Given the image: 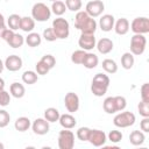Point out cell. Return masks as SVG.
<instances>
[{"instance_id":"ee69618b","label":"cell","mask_w":149,"mask_h":149,"mask_svg":"<svg viewBox=\"0 0 149 149\" xmlns=\"http://www.w3.org/2000/svg\"><path fill=\"white\" fill-rule=\"evenodd\" d=\"M141 99L146 102H149V84L144 83L141 86Z\"/></svg>"},{"instance_id":"ab89813d","label":"cell","mask_w":149,"mask_h":149,"mask_svg":"<svg viewBox=\"0 0 149 149\" xmlns=\"http://www.w3.org/2000/svg\"><path fill=\"white\" fill-rule=\"evenodd\" d=\"M10 102V93L5 90H0V106L6 107Z\"/></svg>"},{"instance_id":"4fadbf2b","label":"cell","mask_w":149,"mask_h":149,"mask_svg":"<svg viewBox=\"0 0 149 149\" xmlns=\"http://www.w3.org/2000/svg\"><path fill=\"white\" fill-rule=\"evenodd\" d=\"M3 64H5V68L8 71L15 72V71H19L22 68V58L17 55H10L5 59Z\"/></svg>"},{"instance_id":"b9f144b4","label":"cell","mask_w":149,"mask_h":149,"mask_svg":"<svg viewBox=\"0 0 149 149\" xmlns=\"http://www.w3.org/2000/svg\"><path fill=\"white\" fill-rule=\"evenodd\" d=\"M41 61H42L49 69H52V68L56 65V58H55L52 55H50V54L44 55V56L41 58Z\"/></svg>"},{"instance_id":"30bf717a","label":"cell","mask_w":149,"mask_h":149,"mask_svg":"<svg viewBox=\"0 0 149 149\" xmlns=\"http://www.w3.org/2000/svg\"><path fill=\"white\" fill-rule=\"evenodd\" d=\"M64 105L69 113H74L79 109V97L74 92H68L64 98Z\"/></svg>"},{"instance_id":"6da1fadb","label":"cell","mask_w":149,"mask_h":149,"mask_svg":"<svg viewBox=\"0 0 149 149\" xmlns=\"http://www.w3.org/2000/svg\"><path fill=\"white\" fill-rule=\"evenodd\" d=\"M109 77L105 73H97L93 79H92V84H91V92L95 95V97H102L106 94L107 88L109 86Z\"/></svg>"},{"instance_id":"60d3db41","label":"cell","mask_w":149,"mask_h":149,"mask_svg":"<svg viewBox=\"0 0 149 149\" xmlns=\"http://www.w3.org/2000/svg\"><path fill=\"white\" fill-rule=\"evenodd\" d=\"M35 69H36V73H37V74H41V76H44V74H47V73L50 71V69H49L41 59L36 63Z\"/></svg>"},{"instance_id":"d6a6232c","label":"cell","mask_w":149,"mask_h":149,"mask_svg":"<svg viewBox=\"0 0 149 149\" xmlns=\"http://www.w3.org/2000/svg\"><path fill=\"white\" fill-rule=\"evenodd\" d=\"M20 22H21V16L19 14H10L7 19L8 28L12 30L20 29Z\"/></svg>"},{"instance_id":"f35d334b","label":"cell","mask_w":149,"mask_h":149,"mask_svg":"<svg viewBox=\"0 0 149 149\" xmlns=\"http://www.w3.org/2000/svg\"><path fill=\"white\" fill-rule=\"evenodd\" d=\"M137 109H139L140 115H142L143 118L149 116V102L141 100V102H139V105H137Z\"/></svg>"},{"instance_id":"74e56055","label":"cell","mask_w":149,"mask_h":149,"mask_svg":"<svg viewBox=\"0 0 149 149\" xmlns=\"http://www.w3.org/2000/svg\"><path fill=\"white\" fill-rule=\"evenodd\" d=\"M10 121V115L6 109H0V128H5L8 126Z\"/></svg>"},{"instance_id":"2e32d148","label":"cell","mask_w":149,"mask_h":149,"mask_svg":"<svg viewBox=\"0 0 149 149\" xmlns=\"http://www.w3.org/2000/svg\"><path fill=\"white\" fill-rule=\"evenodd\" d=\"M113 29L118 35H126L129 31V21L126 17H121L114 22Z\"/></svg>"},{"instance_id":"5bb4252c","label":"cell","mask_w":149,"mask_h":149,"mask_svg":"<svg viewBox=\"0 0 149 149\" xmlns=\"http://www.w3.org/2000/svg\"><path fill=\"white\" fill-rule=\"evenodd\" d=\"M95 47L98 49V51L102 55H107L109 54L113 48H114V44H113V41L111 38H107V37H102L100 38L97 43H95Z\"/></svg>"},{"instance_id":"1f68e13d","label":"cell","mask_w":149,"mask_h":149,"mask_svg":"<svg viewBox=\"0 0 149 149\" xmlns=\"http://www.w3.org/2000/svg\"><path fill=\"white\" fill-rule=\"evenodd\" d=\"M38 77H37V73L35 71H31V70H27L23 72L22 74V81L24 84H28V85H33L37 81Z\"/></svg>"},{"instance_id":"277c9868","label":"cell","mask_w":149,"mask_h":149,"mask_svg":"<svg viewBox=\"0 0 149 149\" xmlns=\"http://www.w3.org/2000/svg\"><path fill=\"white\" fill-rule=\"evenodd\" d=\"M135 120H136L135 114L126 111V112L118 113L113 119V123L118 128H127V127L133 126L135 123Z\"/></svg>"},{"instance_id":"44dd1931","label":"cell","mask_w":149,"mask_h":149,"mask_svg":"<svg viewBox=\"0 0 149 149\" xmlns=\"http://www.w3.org/2000/svg\"><path fill=\"white\" fill-rule=\"evenodd\" d=\"M14 127H15L16 130L23 133V132L28 130L31 127V122H30L29 118H27V116H20V118L16 119V121L14 123Z\"/></svg>"},{"instance_id":"7dc6e473","label":"cell","mask_w":149,"mask_h":149,"mask_svg":"<svg viewBox=\"0 0 149 149\" xmlns=\"http://www.w3.org/2000/svg\"><path fill=\"white\" fill-rule=\"evenodd\" d=\"M13 35H14V30H12V29H9V28H6V29L1 33V37H0V38H2L3 41L7 42Z\"/></svg>"},{"instance_id":"4dcf8cb0","label":"cell","mask_w":149,"mask_h":149,"mask_svg":"<svg viewBox=\"0 0 149 149\" xmlns=\"http://www.w3.org/2000/svg\"><path fill=\"white\" fill-rule=\"evenodd\" d=\"M66 10V6L63 1L61 0H56L52 2L51 5V13H54L56 16H62Z\"/></svg>"},{"instance_id":"f6af8a7d","label":"cell","mask_w":149,"mask_h":149,"mask_svg":"<svg viewBox=\"0 0 149 149\" xmlns=\"http://www.w3.org/2000/svg\"><path fill=\"white\" fill-rule=\"evenodd\" d=\"M115 101H116V106H118V111L121 112L126 108L127 106V100L125 97L122 95H115Z\"/></svg>"},{"instance_id":"8fae6325","label":"cell","mask_w":149,"mask_h":149,"mask_svg":"<svg viewBox=\"0 0 149 149\" xmlns=\"http://www.w3.org/2000/svg\"><path fill=\"white\" fill-rule=\"evenodd\" d=\"M95 36L94 34H81L79 40H78V44L80 47V49L85 50V51H90L95 47Z\"/></svg>"},{"instance_id":"3957f363","label":"cell","mask_w":149,"mask_h":149,"mask_svg":"<svg viewBox=\"0 0 149 149\" xmlns=\"http://www.w3.org/2000/svg\"><path fill=\"white\" fill-rule=\"evenodd\" d=\"M51 16V9L43 2H36L31 8V17L38 22H45Z\"/></svg>"},{"instance_id":"5b68a950","label":"cell","mask_w":149,"mask_h":149,"mask_svg":"<svg viewBox=\"0 0 149 149\" xmlns=\"http://www.w3.org/2000/svg\"><path fill=\"white\" fill-rule=\"evenodd\" d=\"M147 45V38L143 34H134L130 40V52L135 56H140L144 52Z\"/></svg>"},{"instance_id":"e575fe53","label":"cell","mask_w":149,"mask_h":149,"mask_svg":"<svg viewBox=\"0 0 149 149\" xmlns=\"http://www.w3.org/2000/svg\"><path fill=\"white\" fill-rule=\"evenodd\" d=\"M65 6H66V9L71 10V12H78L80 10L81 8V0H65Z\"/></svg>"},{"instance_id":"ba28073f","label":"cell","mask_w":149,"mask_h":149,"mask_svg":"<svg viewBox=\"0 0 149 149\" xmlns=\"http://www.w3.org/2000/svg\"><path fill=\"white\" fill-rule=\"evenodd\" d=\"M104 10H105V5L101 0H91L86 3L85 7V12L93 19L100 16Z\"/></svg>"},{"instance_id":"bcb514c9","label":"cell","mask_w":149,"mask_h":149,"mask_svg":"<svg viewBox=\"0 0 149 149\" xmlns=\"http://www.w3.org/2000/svg\"><path fill=\"white\" fill-rule=\"evenodd\" d=\"M140 128L143 133H149V116L143 118L140 122Z\"/></svg>"},{"instance_id":"603a6c76","label":"cell","mask_w":149,"mask_h":149,"mask_svg":"<svg viewBox=\"0 0 149 149\" xmlns=\"http://www.w3.org/2000/svg\"><path fill=\"white\" fill-rule=\"evenodd\" d=\"M42 42V37L38 33H28V36L24 38V43H27L28 47H31V48H35V47H38Z\"/></svg>"},{"instance_id":"8d00e7d4","label":"cell","mask_w":149,"mask_h":149,"mask_svg":"<svg viewBox=\"0 0 149 149\" xmlns=\"http://www.w3.org/2000/svg\"><path fill=\"white\" fill-rule=\"evenodd\" d=\"M122 133L120 130H111L107 135V139L112 142V143H119L122 140Z\"/></svg>"},{"instance_id":"c3c4849f","label":"cell","mask_w":149,"mask_h":149,"mask_svg":"<svg viewBox=\"0 0 149 149\" xmlns=\"http://www.w3.org/2000/svg\"><path fill=\"white\" fill-rule=\"evenodd\" d=\"M6 29V22H5V17L3 15L0 13V37H1V33Z\"/></svg>"},{"instance_id":"d4e9b609","label":"cell","mask_w":149,"mask_h":149,"mask_svg":"<svg viewBox=\"0 0 149 149\" xmlns=\"http://www.w3.org/2000/svg\"><path fill=\"white\" fill-rule=\"evenodd\" d=\"M35 28V20L30 16H23L21 17V22H20V29L26 31V33H30L33 31V29Z\"/></svg>"},{"instance_id":"d6986e66","label":"cell","mask_w":149,"mask_h":149,"mask_svg":"<svg viewBox=\"0 0 149 149\" xmlns=\"http://www.w3.org/2000/svg\"><path fill=\"white\" fill-rule=\"evenodd\" d=\"M99 63V58L93 52H86L85 57H84V61H83V65L86 68V69H94Z\"/></svg>"},{"instance_id":"9a60e30c","label":"cell","mask_w":149,"mask_h":149,"mask_svg":"<svg viewBox=\"0 0 149 149\" xmlns=\"http://www.w3.org/2000/svg\"><path fill=\"white\" fill-rule=\"evenodd\" d=\"M114 22H115V19L113 15L111 14H105L100 17L99 20V27L102 31H111L114 27Z\"/></svg>"},{"instance_id":"ffe728a7","label":"cell","mask_w":149,"mask_h":149,"mask_svg":"<svg viewBox=\"0 0 149 149\" xmlns=\"http://www.w3.org/2000/svg\"><path fill=\"white\" fill-rule=\"evenodd\" d=\"M9 92H10V95H13V97L16 98V99H20V98H22V97L24 95L26 88H24V86H23L21 83L15 81V83L10 84V86H9Z\"/></svg>"},{"instance_id":"f907efd6","label":"cell","mask_w":149,"mask_h":149,"mask_svg":"<svg viewBox=\"0 0 149 149\" xmlns=\"http://www.w3.org/2000/svg\"><path fill=\"white\" fill-rule=\"evenodd\" d=\"M3 68H5V64H3V62H2L1 58H0V73L3 71Z\"/></svg>"},{"instance_id":"7402d4cb","label":"cell","mask_w":149,"mask_h":149,"mask_svg":"<svg viewBox=\"0 0 149 149\" xmlns=\"http://www.w3.org/2000/svg\"><path fill=\"white\" fill-rule=\"evenodd\" d=\"M90 17H91V16H90L85 10H78L77 14H76V16H74V27H76L78 30H80L81 27L87 22V20H88Z\"/></svg>"},{"instance_id":"836d02e7","label":"cell","mask_w":149,"mask_h":149,"mask_svg":"<svg viewBox=\"0 0 149 149\" xmlns=\"http://www.w3.org/2000/svg\"><path fill=\"white\" fill-rule=\"evenodd\" d=\"M86 55V51L83 50V49H79V50H76L72 52L71 55V62L74 63V64H81L83 61H84V57Z\"/></svg>"},{"instance_id":"cb8c5ba5","label":"cell","mask_w":149,"mask_h":149,"mask_svg":"<svg viewBox=\"0 0 149 149\" xmlns=\"http://www.w3.org/2000/svg\"><path fill=\"white\" fill-rule=\"evenodd\" d=\"M146 140V135L142 130H133L129 135V142L133 146H141Z\"/></svg>"},{"instance_id":"d590c367","label":"cell","mask_w":149,"mask_h":149,"mask_svg":"<svg viewBox=\"0 0 149 149\" xmlns=\"http://www.w3.org/2000/svg\"><path fill=\"white\" fill-rule=\"evenodd\" d=\"M90 132H91V128L88 127H80L78 130H77V137L78 140L80 141H87L88 140V136H90Z\"/></svg>"},{"instance_id":"f5cc1de1","label":"cell","mask_w":149,"mask_h":149,"mask_svg":"<svg viewBox=\"0 0 149 149\" xmlns=\"http://www.w3.org/2000/svg\"><path fill=\"white\" fill-rule=\"evenodd\" d=\"M49 1H52V2H54V1H56V0H49Z\"/></svg>"},{"instance_id":"681fc988","label":"cell","mask_w":149,"mask_h":149,"mask_svg":"<svg viewBox=\"0 0 149 149\" xmlns=\"http://www.w3.org/2000/svg\"><path fill=\"white\" fill-rule=\"evenodd\" d=\"M0 90H5V80L0 78Z\"/></svg>"},{"instance_id":"8992f818","label":"cell","mask_w":149,"mask_h":149,"mask_svg":"<svg viewBox=\"0 0 149 149\" xmlns=\"http://www.w3.org/2000/svg\"><path fill=\"white\" fill-rule=\"evenodd\" d=\"M74 147V134L65 129L58 133V148L59 149H72Z\"/></svg>"},{"instance_id":"52a82bcc","label":"cell","mask_w":149,"mask_h":149,"mask_svg":"<svg viewBox=\"0 0 149 149\" xmlns=\"http://www.w3.org/2000/svg\"><path fill=\"white\" fill-rule=\"evenodd\" d=\"M132 31L134 34H147L149 33V19L146 16H140L135 17L132 23L129 24Z\"/></svg>"},{"instance_id":"e0dca14e","label":"cell","mask_w":149,"mask_h":149,"mask_svg":"<svg viewBox=\"0 0 149 149\" xmlns=\"http://www.w3.org/2000/svg\"><path fill=\"white\" fill-rule=\"evenodd\" d=\"M59 123L63 128L65 129H72L76 125H77V120L76 118L71 114V113H65V114H62L59 116Z\"/></svg>"},{"instance_id":"f546056e","label":"cell","mask_w":149,"mask_h":149,"mask_svg":"<svg viewBox=\"0 0 149 149\" xmlns=\"http://www.w3.org/2000/svg\"><path fill=\"white\" fill-rule=\"evenodd\" d=\"M102 69H104L105 72L113 74V73H115L118 71V64H116V62L114 59L106 58V59L102 61Z\"/></svg>"},{"instance_id":"4316f807","label":"cell","mask_w":149,"mask_h":149,"mask_svg":"<svg viewBox=\"0 0 149 149\" xmlns=\"http://www.w3.org/2000/svg\"><path fill=\"white\" fill-rule=\"evenodd\" d=\"M135 59H134V55L132 52H125L121 56V65L123 69L126 70H130L134 66Z\"/></svg>"},{"instance_id":"816d5d0a","label":"cell","mask_w":149,"mask_h":149,"mask_svg":"<svg viewBox=\"0 0 149 149\" xmlns=\"http://www.w3.org/2000/svg\"><path fill=\"white\" fill-rule=\"evenodd\" d=\"M3 148H5V146H3V143H1V142H0V149H3Z\"/></svg>"},{"instance_id":"484cf974","label":"cell","mask_w":149,"mask_h":149,"mask_svg":"<svg viewBox=\"0 0 149 149\" xmlns=\"http://www.w3.org/2000/svg\"><path fill=\"white\" fill-rule=\"evenodd\" d=\"M59 116H61L59 111H58L57 108H55V107H49V108H47V109L44 111V119H45L47 121H49V123H50V122H56V121H58V120H59Z\"/></svg>"},{"instance_id":"ac0fdd59","label":"cell","mask_w":149,"mask_h":149,"mask_svg":"<svg viewBox=\"0 0 149 149\" xmlns=\"http://www.w3.org/2000/svg\"><path fill=\"white\" fill-rule=\"evenodd\" d=\"M102 108L107 114H114L118 111V106H116V101H115V97H108L104 100L102 102Z\"/></svg>"},{"instance_id":"7c38bea8","label":"cell","mask_w":149,"mask_h":149,"mask_svg":"<svg viewBox=\"0 0 149 149\" xmlns=\"http://www.w3.org/2000/svg\"><path fill=\"white\" fill-rule=\"evenodd\" d=\"M31 129L37 135H45L49 133V129H50L49 121H47L44 118H38L34 120V122L31 123Z\"/></svg>"},{"instance_id":"7a4b0ae2","label":"cell","mask_w":149,"mask_h":149,"mask_svg":"<svg viewBox=\"0 0 149 149\" xmlns=\"http://www.w3.org/2000/svg\"><path fill=\"white\" fill-rule=\"evenodd\" d=\"M52 30L56 35L57 38H61V40H65L69 37V34H70V24L68 22V20H65L64 17L62 16H58L56 17L54 21H52Z\"/></svg>"},{"instance_id":"7bdbcfd3","label":"cell","mask_w":149,"mask_h":149,"mask_svg":"<svg viewBox=\"0 0 149 149\" xmlns=\"http://www.w3.org/2000/svg\"><path fill=\"white\" fill-rule=\"evenodd\" d=\"M43 37H44V40L48 41V42H54V41L57 40V37H56V35H55L52 28H47V29H44V30H43Z\"/></svg>"},{"instance_id":"f1b7e54d","label":"cell","mask_w":149,"mask_h":149,"mask_svg":"<svg viewBox=\"0 0 149 149\" xmlns=\"http://www.w3.org/2000/svg\"><path fill=\"white\" fill-rule=\"evenodd\" d=\"M7 43H8L9 47H12V48H14V49H17V48H21V47L23 45V43H24V37H23L21 34L14 33V35L7 41Z\"/></svg>"},{"instance_id":"83f0119b","label":"cell","mask_w":149,"mask_h":149,"mask_svg":"<svg viewBox=\"0 0 149 149\" xmlns=\"http://www.w3.org/2000/svg\"><path fill=\"white\" fill-rule=\"evenodd\" d=\"M97 26H98L97 21L93 17H90L87 20V22L81 27L80 31H81V34H94L97 30Z\"/></svg>"},{"instance_id":"9c48e42d","label":"cell","mask_w":149,"mask_h":149,"mask_svg":"<svg viewBox=\"0 0 149 149\" xmlns=\"http://www.w3.org/2000/svg\"><path fill=\"white\" fill-rule=\"evenodd\" d=\"M106 141H107V135L105 134L104 130H100V129H91L87 142H90L94 147H102V146H105Z\"/></svg>"}]
</instances>
